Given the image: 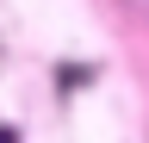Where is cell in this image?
<instances>
[{
  "mask_svg": "<svg viewBox=\"0 0 149 143\" xmlns=\"http://www.w3.org/2000/svg\"><path fill=\"white\" fill-rule=\"evenodd\" d=\"M0 143H19V137H13V131H0Z\"/></svg>",
  "mask_w": 149,
  "mask_h": 143,
  "instance_id": "cell-1",
  "label": "cell"
}]
</instances>
